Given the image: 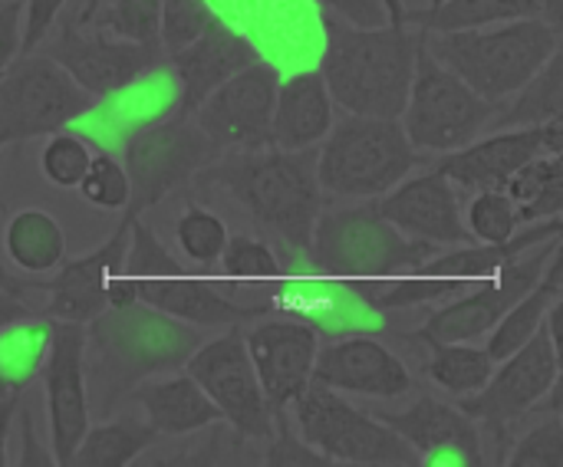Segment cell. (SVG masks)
Wrapping results in <instances>:
<instances>
[{
	"instance_id": "1",
	"label": "cell",
	"mask_w": 563,
	"mask_h": 467,
	"mask_svg": "<svg viewBox=\"0 0 563 467\" xmlns=\"http://www.w3.org/2000/svg\"><path fill=\"white\" fill-rule=\"evenodd\" d=\"M205 343L201 326L158 313L145 303L109 307L86 323L82 373L89 419L115 415L119 402L152 376H168Z\"/></svg>"
},
{
	"instance_id": "2",
	"label": "cell",
	"mask_w": 563,
	"mask_h": 467,
	"mask_svg": "<svg viewBox=\"0 0 563 467\" xmlns=\"http://www.w3.org/2000/svg\"><path fill=\"white\" fill-rule=\"evenodd\" d=\"M195 178L201 185L224 188L257 224L274 231L290 251L307 254L313 224L323 211L313 148H228Z\"/></svg>"
},
{
	"instance_id": "3",
	"label": "cell",
	"mask_w": 563,
	"mask_h": 467,
	"mask_svg": "<svg viewBox=\"0 0 563 467\" xmlns=\"http://www.w3.org/2000/svg\"><path fill=\"white\" fill-rule=\"evenodd\" d=\"M327 49L320 76L330 99H336L353 115L399 119L409 99L416 53L426 30H409V23L356 26L323 10Z\"/></svg>"
},
{
	"instance_id": "4",
	"label": "cell",
	"mask_w": 563,
	"mask_h": 467,
	"mask_svg": "<svg viewBox=\"0 0 563 467\" xmlns=\"http://www.w3.org/2000/svg\"><path fill=\"white\" fill-rule=\"evenodd\" d=\"M122 287L129 303H145L158 313H168L175 320H185L201 330L218 326H244L251 320L271 316V303H238L234 293L218 283L188 274L168 247L142 224V218H132L129 224V251L122 260Z\"/></svg>"
},
{
	"instance_id": "5",
	"label": "cell",
	"mask_w": 563,
	"mask_h": 467,
	"mask_svg": "<svg viewBox=\"0 0 563 467\" xmlns=\"http://www.w3.org/2000/svg\"><path fill=\"white\" fill-rule=\"evenodd\" d=\"M426 46L465 86L498 105L515 96L561 49L558 26L541 16L508 20L498 30H426Z\"/></svg>"
},
{
	"instance_id": "6",
	"label": "cell",
	"mask_w": 563,
	"mask_h": 467,
	"mask_svg": "<svg viewBox=\"0 0 563 467\" xmlns=\"http://www.w3.org/2000/svg\"><path fill=\"white\" fill-rule=\"evenodd\" d=\"M442 247L406 237L376 204L320 211L307 247L310 267L327 280H386L419 270Z\"/></svg>"
},
{
	"instance_id": "7",
	"label": "cell",
	"mask_w": 563,
	"mask_h": 467,
	"mask_svg": "<svg viewBox=\"0 0 563 467\" xmlns=\"http://www.w3.org/2000/svg\"><path fill=\"white\" fill-rule=\"evenodd\" d=\"M419 165L399 119L353 115L330 125L317 152V181L333 198H383Z\"/></svg>"
},
{
	"instance_id": "8",
	"label": "cell",
	"mask_w": 563,
	"mask_h": 467,
	"mask_svg": "<svg viewBox=\"0 0 563 467\" xmlns=\"http://www.w3.org/2000/svg\"><path fill=\"white\" fill-rule=\"evenodd\" d=\"M498 102L482 99L465 86L452 69H445L426 46V36L416 53L412 86L406 99V138L422 152H455L492 129Z\"/></svg>"
},
{
	"instance_id": "9",
	"label": "cell",
	"mask_w": 563,
	"mask_h": 467,
	"mask_svg": "<svg viewBox=\"0 0 563 467\" xmlns=\"http://www.w3.org/2000/svg\"><path fill=\"white\" fill-rule=\"evenodd\" d=\"M96 99L49 53L16 56L0 73V145L53 135L92 112Z\"/></svg>"
},
{
	"instance_id": "10",
	"label": "cell",
	"mask_w": 563,
	"mask_h": 467,
	"mask_svg": "<svg viewBox=\"0 0 563 467\" xmlns=\"http://www.w3.org/2000/svg\"><path fill=\"white\" fill-rule=\"evenodd\" d=\"M214 145L195 125L191 115H165L125 138V175L129 204L125 218H142L148 208L162 204L172 191H181L195 175L214 158Z\"/></svg>"
},
{
	"instance_id": "11",
	"label": "cell",
	"mask_w": 563,
	"mask_h": 467,
	"mask_svg": "<svg viewBox=\"0 0 563 467\" xmlns=\"http://www.w3.org/2000/svg\"><path fill=\"white\" fill-rule=\"evenodd\" d=\"M558 316H561V303L548 313V320L525 346H518L511 356L501 359V369H492L488 382L478 392L462 396L459 409L468 419L501 435L505 425L521 422L525 415L538 412L548 402V396L558 389L561 379Z\"/></svg>"
},
{
	"instance_id": "12",
	"label": "cell",
	"mask_w": 563,
	"mask_h": 467,
	"mask_svg": "<svg viewBox=\"0 0 563 467\" xmlns=\"http://www.w3.org/2000/svg\"><path fill=\"white\" fill-rule=\"evenodd\" d=\"M300 438L323 455L327 465H412L416 452L376 415L353 409L333 389L310 382L294 399Z\"/></svg>"
},
{
	"instance_id": "13",
	"label": "cell",
	"mask_w": 563,
	"mask_h": 467,
	"mask_svg": "<svg viewBox=\"0 0 563 467\" xmlns=\"http://www.w3.org/2000/svg\"><path fill=\"white\" fill-rule=\"evenodd\" d=\"M561 251V234L544 244L525 251L511 264H505L495 277L475 283L442 310H435L412 336L416 340H442V343H475L488 336L498 320L541 280L548 260Z\"/></svg>"
},
{
	"instance_id": "14",
	"label": "cell",
	"mask_w": 563,
	"mask_h": 467,
	"mask_svg": "<svg viewBox=\"0 0 563 467\" xmlns=\"http://www.w3.org/2000/svg\"><path fill=\"white\" fill-rule=\"evenodd\" d=\"M214 402L221 422H228L244 438H271L274 412L257 382L241 326H231L218 340H205L181 366Z\"/></svg>"
},
{
	"instance_id": "15",
	"label": "cell",
	"mask_w": 563,
	"mask_h": 467,
	"mask_svg": "<svg viewBox=\"0 0 563 467\" xmlns=\"http://www.w3.org/2000/svg\"><path fill=\"white\" fill-rule=\"evenodd\" d=\"M280 73L271 63L254 59L218 89H211L201 105L191 112L195 125L214 145V152L228 148H261L271 145V119Z\"/></svg>"
},
{
	"instance_id": "16",
	"label": "cell",
	"mask_w": 563,
	"mask_h": 467,
	"mask_svg": "<svg viewBox=\"0 0 563 467\" xmlns=\"http://www.w3.org/2000/svg\"><path fill=\"white\" fill-rule=\"evenodd\" d=\"M551 152H563V115L541 125L498 129L488 138H472L468 145L449 152L435 171L462 191H501L525 162Z\"/></svg>"
},
{
	"instance_id": "17",
	"label": "cell",
	"mask_w": 563,
	"mask_h": 467,
	"mask_svg": "<svg viewBox=\"0 0 563 467\" xmlns=\"http://www.w3.org/2000/svg\"><path fill=\"white\" fill-rule=\"evenodd\" d=\"M49 349L43 363V389H46V412H49V442L53 462L69 465L76 445L89 429V402H86V373H82V346L86 326L49 320Z\"/></svg>"
},
{
	"instance_id": "18",
	"label": "cell",
	"mask_w": 563,
	"mask_h": 467,
	"mask_svg": "<svg viewBox=\"0 0 563 467\" xmlns=\"http://www.w3.org/2000/svg\"><path fill=\"white\" fill-rule=\"evenodd\" d=\"M129 224L132 218H122L115 234L92 254L63 260L46 280L40 277V293H46V307L40 316L86 326L102 310H109V297L122 277V260L129 251Z\"/></svg>"
},
{
	"instance_id": "19",
	"label": "cell",
	"mask_w": 563,
	"mask_h": 467,
	"mask_svg": "<svg viewBox=\"0 0 563 467\" xmlns=\"http://www.w3.org/2000/svg\"><path fill=\"white\" fill-rule=\"evenodd\" d=\"M49 56L73 76L79 89H86L92 99H106L129 86L135 76L162 63V49L142 46L132 40H119L99 30H76L73 23L59 30V36L49 46Z\"/></svg>"
},
{
	"instance_id": "20",
	"label": "cell",
	"mask_w": 563,
	"mask_h": 467,
	"mask_svg": "<svg viewBox=\"0 0 563 467\" xmlns=\"http://www.w3.org/2000/svg\"><path fill=\"white\" fill-rule=\"evenodd\" d=\"M247 353L264 389V399L274 412V422L303 396L313 379V359L320 349L317 330L300 320H267L257 323L247 336Z\"/></svg>"
},
{
	"instance_id": "21",
	"label": "cell",
	"mask_w": 563,
	"mask_h": 467,
	"mask_svg": "<svg viewBox=\"0 0 563 467\" xmlns=\"http://www.w3.org/2000/svg\"><path fill=\"white\" fill-rule=\"evenodd\" d=\"M376 208L412 241H429L435 247H462L475 241L462 214V194L442 171L399 181L376 201Z\"/></svg>"
},
{
	"instance_id": "22",
	"label": "cell",
	"mask_w": 563,
	"mask_h": 467,
	"mask_svg": "<svg viewBox=\"0 0 563 467\" xmlns=\"http://www.w3.org/2000/svg\"><path fill=\"white\" fill-rule=\"evenodd\" d=\"M310 382L366 399H402L416 386L406 363L373 336H346L317 349Z\"/></svg>"
},
{
	"instance_id": "23",
	"label": "cell",
	"mask_w": 563,
	"mask_h": 467,
	"mask_svg": "<svg viewBox=\"0 0 563 467\" xmlns=\"http://www.w3.org/2000/svg\"><path fill=\"white\" fill-rule=\"evenodd\" d=\"M426 465H482V429L459 405H449L435 396H422L406 412H379Z\"/></svg>"
},
{
	"instance_id": "24",
	"label": "cell",
	"mask_w": 563,
	"mask_h": 467,
	"mask_svg": "<svg viewBox=\"0 0 563 467\" xmlns=\"http://www.w3.org/2000/svg\"><path fill=\"white\" fill-rule=\"evenodd\" d=\"M254 59H261V56L247 43V36L231 30L214 13L211 23L188 46H181L168 56L172 73L178 79V109L175 112L191 115L211 89H218L224 79H231Z\"/></svg>"
},
{
	"instance_id": "25",
	"label": "cell",
	"mask_w": 563,
	"mask_h": 467,
	"mask_svg": "<svg viewBox=\"0 0 563 467\" xmlns=\"http://www.w3.org/2000/svg\"><path fill=\"white\" fill-rule=\"evenodd\" d=\"M330 125H333V102L320 69L297 73L277 82L274 119H271L274 148H287V152L313 148L320 138H327Z\"/></svg>"
},
{
	"instance_id": "26",
	"label": "cell",
	"mask_w": 563,
	"mask_h": 467,
	"mask_svg": "<svg viewBox=\"0 0 563 467\" xmlns=\"http://www.w3.org/2000/svg\"><path fill=\"white\" fill-rule=\"evenodd\" d=\"M132 402L142 405L145 422L152 425L155 435H191L201 432L214 422H221V412L214 402L205 396V389L181 369H175L168 379H145L142 386L132 389Z\"/></svg>"
},
{
	"instance_id": "27",
	"label": "cell",
	"mask_w": 563,
	"mask_h": 467,
	"mask_svg": "<svg viewBox=\"0 0 563 467\" xmlns=\"http://www.w3.org/2000/svg\"><path fill=\"white\" fill-rule=\"evenodd\" d=\"M563 234L561 218H548V221H534L528 231L501 241V244H462L452 251H439L435 257H429L419 270L432 274V277H449V280H462V283H482L488 277H495L505 264H511L515 257H521L525 251L544 244L548 237Z\"/></svg>"
},
{
	"instance_id": "28",
	"label": "cell",
	"mask_w": 563,
	"mask_h": 467,
	"mask_svg": "<svg viewBox=\"0 0 563 467\" xmlns=\"http://www.w3.org/2000/svg\"><path fill=\"white\" fill-rule=\"evenodd\" d=\"M3 251L20 274L46 277L66 260V234L53 214L23 208L3 227Z\"/></svg>"
},
{
	"instance_id": "29",
	"label": "cell",
	"mask_w": 563,
	"mask_h": 467,
	"mask_svg": "<svg viewBox=\"0 0 563 467\" xmlns=\"http://www.w3.org/2000/svg\"><path fill=\"white\" fill-rule=\"evenodd\" d=\"M561 283H563V260H561V251L548 260V267H544V274H541V280L498 320V326L488 333V356L495 359V363H501L505 356H511L518 346H525L534 333H538V326L548 320V313L561 303Z\"/></svg>"
},
{
	"instance_id": "30",
	"label": "cell",
	"mask_w": 563,
	"mask_h": 467,
	"mask_svg": "<svg viewBox=\"0 0 563 467\" xmlns=\"http://www.w3.org/2000/svg\"><path fill=\"white\" fill-rule=\"evenodd\" d=\"M53 323L40 313L13 320L0 330V396L23 392L43 369Z\"/></svg>"
},
{
	"instance_id": "31",
	"label": "cell",
	"mask_w": 563,
	"mask_h": 467,
	"mask_svg": "<svg viewBox=\"0 0 563 467\" xmlns=\"http://www.w3.org/2000/svg\"><path fill=\"white\" fill-rule=\"evenodd\" d=\"M544 0H442L439 7L409 10L406 23H416L429 33L445 30H475L488 23H508V20H528L541 16Z\"/></svg>"
},
{
	"instance_id": "32",
	"label": "cell",
	"mask_w": 563,
	"mask_h": 467,
	"mask_svg": "<svg viewBox=\"0 0 563 467\" xmlns=\"http://www.w3.org/2000/svg\"><path fill=\"white\" fill-rule=\"evenodd\" d=\"M515 204H518V218L521 224H534V221H548V218H561L563 211V155H538L531 162H525L501 188Z\"/></svg>"
},
{
	"instance_id": "33",
	"label": "cell",
	"mask_w": 563,
	"mask_h": 467,
	"mask_svg": "<svg viewBox=\"0 0 563 467\" xmlns=\"http://www.w3.org/2000/svg\"><path fill=\"white\" fill-rule=\"evenodd\" d=\"M155 442V432L148 422L139 419H99V425H89L82 442L76 445L69 465L82 467H122L132 465L148 445Z\"/></svg>"
},
{
	"instance_id": "34",
	"label": "cell",
	"mask_w": 563,
	"mask_h": 467,
	"mask_svg": "<svg viewBox=\"0 0 563 467\" xmlns=\"http://www.w3.org/2000/svg\"><path fill=\"white\" fill-rule=\"evenodd\" d=\"M409 340H416V336H409ZM416 343H422L429 349L426 376L452 396L478 392L495 369V359L488 356V349H478L472 343H442V340H416Z\"/></svg>"
},
{
	"instance_id": "35",
	"label": "cell",
	"mask_w": 563,
	"mask_h": 467,
	"mask_svg": "<svg viewBox=\"0 0 563 467\" xmlns=\"http://www.w3.org/2000/svg\"><path fill=\"white\" fill-rule=\"evenodd\" d=\"M518 99L492 119L495 129H525L563 115V56L561 49L515 92Z\"/></svg>"
},
{
	"instance_id": "36",
	"label": "cell",
	"mask_w": 563,
	"mask_h": 467,
	"mask_svg": "<svg viewBox=\"0 0 563 467\" xmlns=\"http://www.w3.org/2000/svg\"><path fill=\"white\" fill-rule=\"evenodd\" d=\"M86 26L119 36V40H132V43L162 49V40H158L162 0H99V7L92 10Z\"/></svg>"
},
{
	"instance_id": "37",
	"label": "cell",
	"mask_w": 563,
	"mask_h": 467,
	"mask_svg": "<svg viewBox=\"0 0 563 467\" xmlns=\"http://www.w3.org/2000/svg\"><path fill=\"white\" fill-rule=\"evenodd\" d=\"M221 274L234 283H277L280 280V260L274 257V251L247 234H234L228 237L221 257Z\"/></svg>"
},
{
	"instance_id": "38",
	"label": "cell",
	"mask_w": 563,
	"mask_h": 467,
	"mask_svg": "<svg viewBox=\"0 0 563 467\" xmlns=\"http://www.w3.org/2000/svg\"><path fill=\"white\" fill-rule=\"evenodd\" d=\"M175 241H178V247L185 251L188 260H195L201 267H211V264H218V257H221V251L228 244V227L214 211L191 204L175 224Z\"/></svg>"
},
{
	"instance_id": "39",
	"label": "cell",
	"mask_w": 563,
	"mask_h": 467,
	"mask_svg": "<svg viewBox=\"0 0 563 467\" xmlns=\"http://www.w3.org/2000/svg\"><path fill=\"white\" fill-rule=\"evenodd\" d=\"M76 188L82 201L99 211H125L129 204V175L109 152H96L89 158Z\"/></svg>"
},
{
	"instance_id": "40",
	"label": "cell",
	"mask_w": 563,
	"mask_h": 467,
	"mask_svg": "<svg viewBox=\"0 0 563 467\" xmlns=\"http://www.w3.org/2000/svg\"><path fill=\"white\" fill-rule=\"evenodd\" d=\"M468 231L475 241L485 244H501L508 237L518 234V204L505 194V191H475L472 204H468Z\"/></svg>"
},
{
	"instance_id": "41",
	"label": "cell",
	"mask_w": 563,
	"mask_h": 467,
	"mask_svg": "<svg viewBox=\"0 0 563 467\" xmlns=\"http://www.w3.org/2000/svg\"><path fill=\"white\" fill-rule=\"evenodd\" d=\"M89 158L92 155H89L86 138L59 129V132L46 135V145L40 152V168H43V175H46L49 185H56V188H76L79 178H82V171H86V165H89Z\"/></svg>"
},
{
	"instance_id": "42",
	"label": "cell",
	"mask_w": 563,
	"mask_h": 467,
	"mask_svg": "<svg viewBox=\"0 0 563 467\" xmlns=\"http://www.w3.org/2000/svg\"><path fill=\"white\" fill-rule=\"evenodd\" d=\"M211 16L214 10L208 7V0H162V53L172 56L175 49L188 46L211 23Z\"/></svg>"
},
{
	"instance_id": "43",
	"label": "cell",
	"mask_w": 563,
	"mask_h": 467,
	"mask_svg": "<svg viewBox=\"0 0 563 467\" xmlns=\"http://www.w3.org/2000/svg\"><path fill=\"white\" fill-rule=\"evenodd\" d=\"M511 467H561L563 465V422L561 409H551V419L528 429L525 438L505 458Z\"/></svg>"
},
{
	"instance_id": "44",
	"label": "cell",
	"mask_w": 563,
	"mask_h": 467,
	"mask_svg": "<svg viewBox=\"0 0 563 467\" xmlns=\"http://www.w3.org/2000/svg\"><path fill=\"white\" fill-rule=\"evenodd\" d=\"M66 0H26L23 3V26H20V56L33 53L36 43L53 30L56 16L63 13Z\"/></svg>"
},
{
	"instance_id": "45",
	"label": "cell",
	"mask_w": 563,
	"mask_h": 467,
	"mask_svg": "<svg viewBox=\"0 0 563 467\" xmlns=\"http://www.w3.org/2000/svg\"><path fill=\"white\" fill-rule=\"evenodd\" d=\"M327 13L346 20V23H356V26H383L389 23L386 16V7L383 0H317Z\"/></svg>"
},
{
	"instance_id": "46",
	"label": "cell",
	"mask_w": 563,
	"mask_h": 467,
	"mask_svg": "<svg viewBox=\"0 0 563 467\" xmlns=\"http://www.w3.org/2000/svg\"><path fill=\"white\" fill-rule=\"evenodd\" d=\"M20 0H0V73L20 56Z\"/></svg>"
},
{
	"instance_id": "47",
	"label": "cell",
	"mask_w": 563,
	"mask_h": 467,
	"mask_svg": "<svg viewBox=\"0 0 563 467\" xmlns=\"http://www.w3.org/2000/svg\"><path fill=\"white\" fill-rule=\"evenodd\" d=\"M20 399L23 392H7L0 399V467L10 465V452H7V435H10V425H13V415L20 409Z\"/></svg>"
},
{
	"instance_id": "48",
	"label": "cell",
	"mask_w": 563,
	"mask_h": 467,
	"mask_svg": "<svg viewBox=\"0 0 563 467\" xmlns=\"http://www.w3.org/2000/svg\"><path fill=\"white\" fill-rule=\"evenodd\" d=\"M0 290H7V293H13V297H20V300H26V293H40V277H30V274H10L7 267H0Z\"/></svg>"
},
{
	"instance_id": "49",
	"label": "cell",
	"mask_w": 563,
	"mask_h": 467,
	"mask_svg": "<svg viewBox=\"0 0 563 467\" xmlns=\"http://www.w3.org/2000/svg\"><path fill=\"white\" fill-rule=\"evenodd\" d=\"M33 313H40V310H36V307H30L26 300H20V297L7 293V290H0V330H3L7 323H13V320L33 316Z\"/></svg>"
},
{
	"instance_id": "50",
	"label": "cell",
	"mask_w": 563,
	"mask_h": 467,
	"mask_svg": "<svg viewBox=\"0 0 563 467\" xmlns=\"http://www.w3.org/2000/svg\"><path fill=\"white\" fill-rule=\"evenodd\" d=\"M23 438H26V448H23L20 465H49V462H53V458H46V455L40 452V445L33 448V429H30V419H23Z\"/></svg>"
},
{
	"instance_id": "51",
	"label": "cell",
	"mask_w": 563,
	"mask_h": 467,
	"mask_svg": "<svg viewBox=\"0 0 563 467\" xmlns=\"http://www.w3.org/2000/svg\"><path fill=\"white\" fill-rule=\"evenodd\" d=\"M383 7H386L389 23H396V26H402V23H406V13H409L406 0H383Z\"/></svg>"
},
{
	"instance_id": "52",
	"label": "cell",
	"mask_w": 563,
	"mask_h": 467,
	"mask_svg": "<svg viewBox=\"0 0 563 467\" xmlns=\"http://www.w3.org/2000/svg\"><path fill=\"white\" fill-rule=\"evenodd\" d=\"M96 7H99V0H82V10H79V16H76V23H79V26H86Z\"/></svg>"
},
{
	"instance_id": "53",
	"label": "cell",
	"mask_w": 563,
	"mask_h": 467,
	"mask_svg": "<svg viewBox=\"0 0 563 467\" xmlns=\"http://www.w3.org/2000/svg\"><path fill=\"white\" fill-rule=\"evenodd\" d=\"M439 3H442V0H432V3H429V7H439Z\"/></svg>"
}]
</instances>
